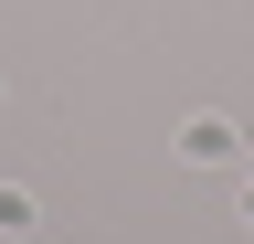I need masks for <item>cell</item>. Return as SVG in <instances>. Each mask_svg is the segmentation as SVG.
<instances>
[{
    "label": "cell",
    "mask_w": 254,
    "mask_h": 244,
    "mask_svg": "<svg viewBox=\"0 0 254 244\" xmlns=\"http://www.w3.org/2000/svg\"><path fill=\"white\" fill-rule=\"evenodd\" d=\"M244 180H254V160H244Z\"/></svg>",
    "instance_id": "277c9868"
},
{
    "label": "cell",
    "mask_w": 254,
    "mask_h": 244,
    "mask_svg": "<svg viewBox=\"0 0 254 244\" xmlns=\"http://www.w3.org/2000/svg\"><path fill=\"white\" fill-rule=\"evenodd\" d=\"M244 223H254V180H244Z\"/></svg>",
    "instance_id": "3957f363"
},
{
    "label": "cell",
    "mask_w": 254,
    "mask_h": 244,
    "mask_svg": "<svg viewBox=\"0 0 254 244\" xmlns=\"http://www.w3.org/2000/svg\"><path fill=\"white\" fill-rule=\"evenodd\" d=\"M0 234H43V191L32 180H0Z\"/></svg>",
    "instance_id": "7a4b0ae2"
},
{
    "label": "cell",
    "mask_w": 254,
    "mask_h": 244,
    "mask_svg": "<svg viewBox=\"0 0 254 244\" xmlns=\"http://www.w3.org/2000/svg\"><path fill=\"white\" fill-rule=\"evenodd\" d=\"M170 149H180L190 170H233V160H244V128H233L222 106H190L180 128H170Z\"/></svg>",
    "instance_id": "6da1fadb"
}]
</instances>
